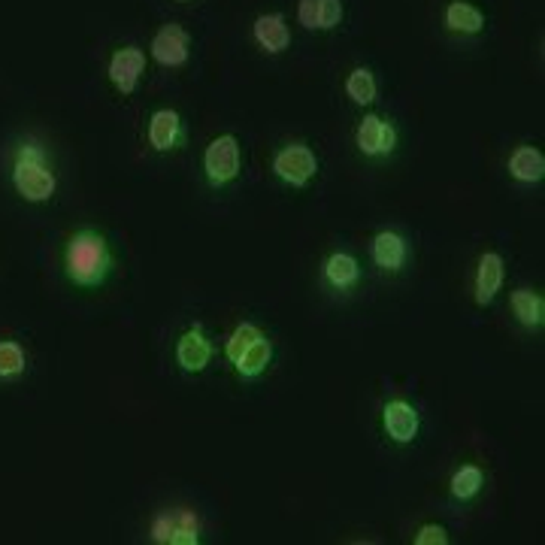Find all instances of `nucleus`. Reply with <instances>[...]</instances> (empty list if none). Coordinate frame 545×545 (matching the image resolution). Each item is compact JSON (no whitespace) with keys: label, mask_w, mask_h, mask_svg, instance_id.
<instances>
[{"label":"nucleus","mask_w":545,"mask_h":545,"mask_svg":"<svg viewBox=\"0 0 545 545\" xmlns=\"http://www.w3.org/2000/svg\"><path fill=\"white\" fill-rule=\"evenodd\" d=\"M109 270H113V252L103 234L82 228L76 231L64 246V273L79 288H97L106 282Z\"/></svg>","instance_id":"1"},{"label":"nucleus","mask_w":545,"mask_h":545,"mask_svg":"<svg viewBox=\"0 0 545 545\" xmlns=\"http://www.w3.org/2000/svg\"><path fill=\"white\" fill-rule=\"evenodd\" d=\"M13 188L28 203H46L55 194L58 179L40 146H34V143L19 146L16 161H13Z\"/></svg>","instance_id":"2"},{"label":"nucleus","mask_w":545,"mask_h":545,"mask_svg":"<svg viewBox=\"0 0 545 545\" xmlns=\"http://www.w3.org/2000/svg\"><path fill=\"white\" fill-rule=\"evenodd\" d=\"M203 170L212 185H228L240 176V143L234 134H222L206 146Z\"/></svg>","instance_id":"3"},{"label":"nucleus","mask_w":545,"mask_h":545,"mask_svg":"<svg viewBox=\"0 0 545 545\" xmlns=\"http://www.w3.org/2000/svg\"><path fill=\"white\" fill-rule=\"evenodd\" d=\"M273 173L285 182V185H294V188H303L312 182V176L318 173V158L309 146L303 143H291L285 149L276 152L273 158Z\"/></svg>","instance_id":"4"},{"label":"nucleus","mask_w":545,"mask_h":545,"mask_svg":"<svg viewBox=\"0 0 545 545\" xmlns=\"http://www.w3.org/2000/svg\"><path fill=\"white\" fill-rule=\"evenodd\" d=\"M152 539L161 545H197L200 521L191 509H170L152 521Z\"/></svg>","instance_id":"5"},{"label":"nucleus","mask_w":545,"mask_h":545,"mask_svg":"<svg viewBox=\"0 0 545 545\" xmlns=\"http://www.w3.org/2000/svg\"><path fill=\"white\" fill-rule=\"evenodd\" d=\"M146 70V55L143 49L137 46H125V49H116L113 58H109V82L116 85V91L122 94H134L137 85H140V76Z\"/></svg>","instance_id":"6"},{"label":"nucleus","mask_w":545,"mask_h":545,"mask_svg":"<svg viewBox=\"0 0 545 545\" xmlns=\"http://www.w3.org/2000/svg\"><path fill=\"white\" fill-rule=\"evenodd\" d=\"M152 58L161 67H182L191 55V40L185 34V28L179 25H164L155 37H152Z\"/></svg>","instance_id":"7"},{"label":"nucleus","mask_w":545,"mask_h":545,"mask_svg":"<svg viewBox=\"0 0 545 545\" xmlns=\"http://www.w3.org/2000/svg\"><path fill=\"white\" fill-rule=\"evenodd\" d=\"M382 424H385V433L391 436L394 443H412L415 436H418V427H421L415 406L406 403V400H391V403H385V409H382Z\"/></svg>","instance_id":"8"},{"label":"nucleus","mask_w":545,"mask_h":545,"mask_svg":"<svg viewBox=\"0 0 545 545\" xmlns=\"http://www.w3.org/2000/svg\"><path fill=\"white\" fill-rule=\"evenodd\" d=\"M358 149L370 158H382L394 149L397 134L391 128V122H385L382 116H364V122L358 125Z\"/></svg>","instance_id":"9"},{"label":"nucleus","mask_w":545,"mask_h":545,"mask_svg":"<svg viewBox=\"0 0 545 545\" xmlns=\"http://www.w3.org/2000/svg\"><path fill=\"white\" fill-rule=\"evenodd\" d=\"M176 361L185 373H200L206 370V364L212 361V343L206 340V334L200 327H191L185 331L176 343Z\"/></svg>","instance_id":"10"},{"label":"nucleus","mask_w":545,"mask_h":545,"mask_svg":"<svg viewBox=\"0 0 545 545\" xmlns=\"http://www.w3.org/2000/svg\"><path fill=\"white\" fill-rule=\"evenodd\" d=\"M370 255L376 261V267H382L385 273H397L403 264H406V240L397 234V231H379L373 237V246H370Z\"/></svg>","instance_id":"11"},{"label":"nucleus","mask_w":545,"mask_h":545,"mask_svg":"<svg viewBox=\"0 0 545 545\" xmlns=\"http://www.w3.org/2000/svg\"><path fill=\"white\" fill-rule=\"evenodd\" d=\"M182 140V119L173 109H155L149 119V143L158 152H170L176 149Z\"/></svg>","instance_id":"12"},{"label":"nucleus","mask_w":545,"mask_h":545,"mask_svg":"<svg viewBox=\"0 0 545 545\" xmlns=\"http://www.w3.org/2000/svg\"><path fill=\"white\" fill-rule=\"evenodd\" d=\"M252 34H255L258 46H261L264 52H270V55L285 52V49H288V43H291V31H288V25H285V16H279V13L258 16V19H255Z\"/></svg>","instance_id":"13"},{"label":"nucleus","mask_w":545,"mask_h":545,"mask_svg":"<svg viewBox=\"0 0 545 545\" xmlns=\"http://www.w3.org/2000/svg\"><path fill=\"white\" fill-rule=\"evenodd\" d=\"M503 273H506L503 258L497 252H485L479 258V270H476V303L479 306H488L497 297V291L503 285Z\"/></svg>","instance_id":"14"},{"label":"nucleus","mask_w":545,"mask_h":545,"mask_svg":"<svg viewBox=\"0 0 545 545\" xmlns=\"http://www.w3.org/2000/svg\"><path fill=\"white\" fill-rule=\"evenodd\" d=\"M324 282L337 288V291H349L361 282V264L355 255L349 252H334L324 261Z\"/></svg>","instance_id":"15"},{"label":"nucleus","mask_w":545,"mask_h":545,"mask_svg":"<svg viewBox=\"0 0 545 545\" xmlns=\"http://www.w3.org/2000/svg\"><path fill=\"white\" fill-rule=\"evenodd\" d=\"M509 176L515 182H524V185L539 182L545 176V155L536 146H518L509 155Z\"/></svg>","instance_id":"16"},{"label":"nucleus","mask_w":545,"mask_h":545,"mask_svg":"<svg viewBox=\"0 0 545 545\" xmlns=\"http://www.w3.org/2000/svg\"><path fill=\"white\" fill-rule=\"evenodd\" d=\"M509 303H512L515 318L524 327H542V321H545V300H542V294H536L530 288H518V291H512Z\"/></svg>","instance_id":"17"},{"label":"nucleus","mask_w":545,"mask_h":545,"mask_svg":"<svg viewBox=\"0 0 545 545\" xmlns=\"http://www.w3.org/2000/svg\"><path fill=\"white\" fill-rule=\"evenodd\" d=\"M270 358H273L270 340H267V337H258V340L234 361V367H237V373H240L243 379H258V376L270 367Z\"/></svg>","instance_id":"18"},{"label":"nucleus","mask_w":545,"mask_h":545,"mask_svg":"<svg viewBox=\"0 0 545 545\" xmlns=\"http://www.w3.org/2000/svg\"><path fill=\"white\" fill-rule=\"evenodd\" d=\"M446 25L455 34H479L485 28V16L467 0H455V4L446 7Z\"/></svg>","instance_id":"19"},{"label":"nucleus","mask_w":545,"mask_h":545,"mask_svg":"<svg viewBox=\"0 0 545 545\" xmlns=\"http://www.w3.org/2000/svg\"><path fill=\"white\" fill-rule=\"evenodd\" d=\"M25 349L13 340H0V379H16L25 373Z\"/></svg>","instance_id":"20"},{"label":"nucleus","mask_w":545,"mask_h":545,"mask_svg":"<svg viewBox=\"0 0 545 545\" xmlns=\"http://www.w3.org/2000/svg\"><path fill=\"white\" fill-rule=\"evenodd\" d=\"M482 482H485L482 470L473 467V464H467V467H461V470L452 476V497H458V500H473V497L482 491Z\"/></svg>","instance_id":"21"},{"label":"nucleus","mask_w":545,"mask_h":545,"mask_svg":"<svg viewBox=\"0 0 545 545\" xmlns=\"http://www.w3.org/2000/svg\"><path fill=\"white\" fill-rule=\"evenodd\" d=\"M346 91L355 103H373L376 100V76L367 67H358L346 79Z\"/></svg>","instance_id":"22"},{"label":"nucleus","mask_w":545,"mask_h":545,"mask_svg":"<svg viewBox=\"0 0 545 545\" xmlns=\"http://www.w3.org/2000/svg\"><path fill=\"white\" fill-rule=\"evenodd\" d=\"M258 337H264L261 334V327L258 324H252V321H243V324H237L234 327V334H231V340H228V346H225V355H228V361L234 364Z\"/></svg>","instance_id":"23"},{"label":"nucleus","mask_w":545,"mask_h":545,"mask_svg":"<svg viewBox=\"0 0 545 545\" xmlns=\"http://www.w3.org/2000/svg\"><path fill=\"white\" fill-rule=\"evenodd\" d=\"M343 22V0H321L318 31H331Z\"/></svg>","instance_id":"24"},{"label":"nucleus","mask_w":545,"mask_h":545,"mask_svg":"<svg viewBox=\"0 0 545 545\" xmlns=\"http://www.w3.org/2000/svg\"><path fill=\"white\" fill-rule=\"evenodd\" d=\"M446 542H449V533L440 524H424L415 533V545H446Z\"/></svg>","instance_id":"25"},{"label":"nucleus","mask_w":545,"mask_h":545,"mask_svg":"<svg viewBox=\"0 0 545 545\" xmlns=\"http://www.w3.org/2000/svg\"><path fill=\"white\" fill-rule=\"evenodd\" d=\"M318 13H321V0H300L297 16H300V25L303 28L318 31Z\"/></svg>","instance_id":"26"},{"label":"nucleus","mask_w":545,"mask_h":545,"mask_svg":"<svg viewBox=\"0 0 545 545\" xmlns=\"http://www.w3.org/2000/svg\"><path fill=\"white\" fill-rule=\"evenodd\" d=\"M179 4H191V0H179Z\"/></svg>","instance_id":"27"}]
</instances>
